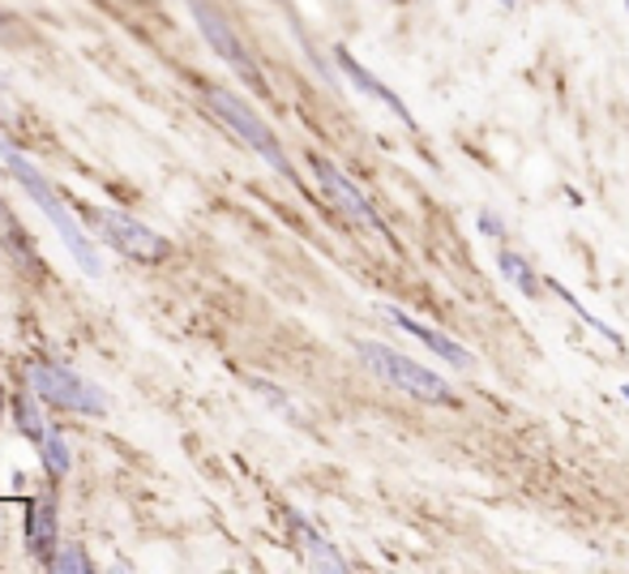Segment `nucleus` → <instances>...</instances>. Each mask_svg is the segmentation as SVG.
I'll return each instance as SVG.
<instances>
[{"label": "nucleus", "mask_w": 629, "mask_h": 574, "mask_svg": "<svg viewBox=\"0 0 629 574\" xmlns=\"http://www.w3.org/2000/svg\"><path fill=\"white\" fill-rule=\"evenodd\" d=\"M4 163H9V172L18 176V185L26 189V198H31V202H35V207L44 210L51 223H56V232H60V241L69 245L73 261H78V266H82L91 279H98V274H103V261H98L95 245H91V236H86V232L73 223L69 207L56 198V189L48 185V176H44V172H39V167H35L26 155H18L13 147H4Z\"/></svg>", "instance_id": "nucleus-1"}, {"label": "nucleus", "mask_w": 629, "mask_h": 574, "mask_svg": "<svg viewBox=\"0 0 629 574\" xmlns=\"http://www.w3.org/2000/svg\"><path fill=\"white\" fill-rule=\"evenodd\" d=\"M356 352H360V361L373 368L386 386L394 390H403V395H411V399H424V403H458L454 399V390L429 373V368H420L416 361H407V356H398V352H389L386 343H356Z\"/></svg>", "instance_id": "nucleus-2"}, {"label": "nucleus", "mask_w": 629, "mask_h": 574, "mask_svg": "<svg viewBox=\"0 0 629 574\" xmlns=\"http://www.w3.org/2000/svg\"><path fill=\"white\" fill-rule=\"evenodd\" d=\"M206 104H210V112H214V116H219V120H223V125H228L236 138H244V142H248L257 155L266 159V163H270L279 176L300 180V176L291 172V163H288V155H283V147H279V138H275V133L261 125V116L244 104V99H236V95H232V91H223V86H206Z\"/></svg>", "instance_id": "nucleus-3"}, {"label": "nucleus", "mask_w": 629, "mask_h": 574, "mask_svg": "<svg viewBox=\"0 0 629 574\" xmlns=\"http://www.w3.org/2000/svg\"><path fill=\"white\" fill-rule=\"evenodd\" d=\"M26 377H31V390L39 399H48L56 408H69V412H107V399L103 390H95L91 382H82L78 373L60 365H48V361H31L26 365Z\"/></svg>", "instance_id": "nucleus-4"}, {"label": "nucleus", "mask_w": 629, "mask_h": 574, "mask_svg": "<svg viewBox=\"0 0 629 574\" xmlns=\"http://www.w3.org/2000/svg\"><path fill=\"white\" fill-rule=\"evenodd\" d=\"M194 22L201 26L206 44L223 56V60H228V65L241 73L253 91H266V82H261V73H257V65H253V56L244 52L241 35L232 31V22H228V17H223V13H219L210 0H194Z\"/></svg>", "instance_id": "nucleus-5"}, {"label": "nucleus", "mask_w": 629, "mask_h": 574, "mask_svg": "<svg viewBox=\"0 0 629 574\" xmlns=\"http://www.w3.org/2000/svg\"><path fill=\"white\" fill-rule=\"evenodd\" d=\"M91 219L103 227L107 245H116L125 258H138V261H163L167 258V241H163L159 232H150L145 223H138V219H129V214L107 210V207H95L91 210Z\"/></svg>", "instance_id": "nucleus-6"}, {"label": "nucleus", "mask_w": 629, "mask_h": 574, "mask_svg": "<svg viewBox=\"0 0 629 574\" xmlns=\"http://www.w3.org/2000/svg\"><path fill=\"white\" fill-rule=\"evenodd\" d=\"M308 167H313V176L322 180V189H326V198L335 202V210H342L351 223H360V227H369V232H377V236H386L389 241V227L382 223V214L373 210V202H369V198H364V194L342 176L330 159L313 155L308 159Z\"/></svg>", "instance_id": "nucleus-7"}, {"label": "nucleus", "mask_w": 629, "mask_h": 574, "mask_svg": "<svg viewBox=\"0 0 629 574\" xmlns=\"http://www.w3.org/2000/svg\"><path fill=\"white\" fill-rule=\"evenodd\" d=\"M0 249L9 254V258L18 261L22 270H35V274H44V261H39V249H35V241L26 236V227L18 223V214L4 207V198H0Z\"/></svg>", "instance_id": "nucleus-8"}, {"label": "nucleus", "mask_w": 629, "mask_h": 574, "mask_svg": "<svg viewBox=\"0 0 629 574\" xmlns=\"http://www.w3.org/2000/svg\"><path fill=\"white\" fill-rule=\"evenodd\" d=\"M26 549L39 562H51V553H56V511H51V497L26 502Z\"/></svg>", "instance_id": "nucleus-9"}, {"label": "nucleus", "mask_w": 629, "mask_h": 574, "mask_svg": "<svg viewBox=\"0 0 629 574\" xmlns=\"http://www.w3.org/2000/svg\"><path fill=\"white\" fill-rule=\"evenodd\" d=\"M389 317H394V326H403L407 335H416V339H420V343H424L429 352H436L441 361H450L454 368H467V365H471V356H467V352H463V348H458L454 339H445V335H436V330H429V326H420L416 317H407L403 309H389Z\"/></svg>", "instance_id": "nucleus-10"}, {"label": "nucleus", "mask_w": 629, "mask_h": 574, "mask_svg": "<svg viewBox=\"0 0 629 574\" xmlns=\"http://www.w3.org/2000/svg\"><path fill=\"white\" fill-rule=\"evenodd\" d=\"M339 65H342V73H347V78H351V82H356L360 91H369V95H373V99H382V104H386L389 112H394V116L403 120V125H411V112L403 107V99H398V95H394L389 86H382V82H377V78H373V73H369V69L360 65V60H351L347 52H339Z\"/></svg>", "instance_id": "nucleus-11"}, {"label": "nucleus", "mask_w": 629, "mask_h": 574, "mask_svg": "<svg viewBox=\"0 0 629 574\" xmlns=\"http://www.w3.org/2000/svg\"><path fill=\"white\" fill-rule=\"evenodd\" d=\"M291 527H295L300 544L308 549V562H313V566H326V571H342V558L335 553V544H330V540H322V536H317V531H313L308 523L300 519V515H291Z\"/></svg>", "instance_id": "nucleus-12"}, {"label": "nucleus", "mask_w": 629, "mask_h": 574, "mask_svg": "<svg viewBox=\"0 0 629 574\" xmlns=\"http://www.w3.org/2000/svg\"><path fill=\"white\" fill-rule=\"evenodd\" d=\"M39 446H44V468H48V476L51 480H60V476L69 471V446H65V437H60L56 429H48Z\"/></svg>", "instance_id": "nucleus-13"}, {"label": "nucleus", "mask_w": 629, "mask_h": 574, "mask_svg": "<svg viewBox=\"0 0 629 574\" xmlns=\"http://www.w3.org/2000/svg\"><path fill=\"white\" fill-rule=\"evenodd\" d=\"M13 412H18V424H22V433H26V437L44 442V433H48V429H44L39 408H35V399H31V395H18V399H13Z\"/></svg>", "instance_id": "nucleus-14"}, {"label": "nucleus", "mask_w": 629, "mask_h": 574, "mask_svg": "<svg viewBox=\"0 0 629 574\" xmlns=\"http://www.w3.org/2000/svg\"><path fill=\"white\" fill-rule=\"evenodd\" d=\"M501 270H505V274H510V283H514V288H523L527 296H535V292H539V283H535L532 266L519 258V254H501Z\"/></svg>", "instance_id": "nucleus-15"}, {"label": "nucleus", "mask_w": 629, "mask_h": 574, "mask_svg": "<svg viewBox=\"0 0 629 574\" xmlns=\"http://www.w3.org/2000/svg\"><path fill=\"white\" fill-rule=\"evenodd\" d=\"M51 571H91V558H86L78 544H65V549L51 558Z\"/></svg>", "instance_id": "nucleus-16"}, {"label": "nucleus", "mask_w": 629, "mask_h": 574, "mask_svg": "<svg viewBox=\"0 0 629 574\" xmlns=\"http://www.w3.org/2000/svg\"><path fill=\"white\" fill-rule=\"evenodd\" d=\"M0 39H9V17L0 13Z\"/></svg>", "instance_id": "nucleus-17"}, {"label": "nucleus", "mask_w": 629, "mask_h": 574, "mask_svg": "<svg viewBox=\"0 0 629 574\" xmlns=\"http://www.w3.org/2000/svg\"><path fill=\"white\" fill-rule=\"evenodd\" d=\"M0 417H4V390H0Z\"/></svg>", "instance_id": "nucleus-18"}, {"label": "nucleus", "mask_w": 629, "mask_h": 574, "mask_svg": "<svg viewBox=\"0 0 629 574\" xmlns=\"http://www.w3.org/2000/svg\"><path fill=\"white\" fill-rule=\"evenodd\" d=\"M621 395H626V399H629V386H626V390H621Z\"/></svg>", "instance_id": "nucleus-19"}, {"label": "nucleus", "mask_w": 629, "mask_h": 574, "mask_svg": "<svg viewBox=\"0 0 629 574\" xmlns=\"http://www.w3.org/2000/svg\"><path fill=\"white\" fill-rule=\"evenodd\" d=\"M505 4H514V0H505Z\"/></svg>", "instance_id": "nucleus-20"}, {"label": "nucleus", "mask_w": 629, "mask_h": 574, "mask_svg": "<svg viewBox=\"0 0 629 574\" xmlns=\"http://www.w3.org/2000/svg\"><path fill=\"white\" fill-rule=\"evenodd\" d=\"M0 91H4V82H0Z\"/></svg>", "instance_id": "nucleus-21"}]
</instances>
